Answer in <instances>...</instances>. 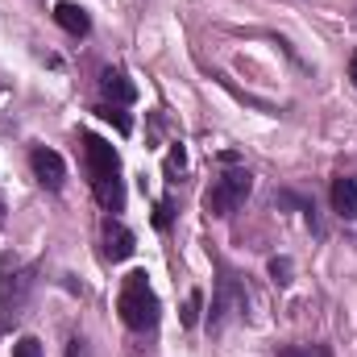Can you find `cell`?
Segmentation results:
<instances>
[{
	"instance_id": "cell-12",
	"label": "cell",
	"mask_w": 357,
	"mask_h": 357,
	"mask_svg": "<svg viewBox=\"0 0 357 357\" xmlns=\"http://www.w3.org/2000/svg\"><path fill=\"white\" fill-rule=\"evenodd\" d=\"M199 303H204V295H199V291H191V295H187V303H183V324H187V328H195V324H199Z\"/></svg>"
},
{
	"instance_id": "cell-14",
	"label": "cell",
	"mask_w": 357,
	"mask_h": 357,
	"mask_svg": "<svg viewBox=\"0 0 357 357\" xmlns=\"http://www.w3.org/2000/svg\"><path fill=\"white\" fill-rule=\"evenodd\" d=\"M13 357H42V341H38V337H21V341L13 345Z\"/></svg>"
},
{
	"instance_id": "cell-5",
	"label": "cell",
	"mask_w": 357,
	"mask_h": 357,
	"mask_svg": "<svg viewBox=\"0 0 357 357\" xmlns=\"http://www.w3.org/2000/svg\"><path fill=\"white\" fill-rule=\"evenodd\" d=\"M245 307H250L245 287H241L233 274H220V282H216V299H212V333H220L233 316H245Z\"/></svg>"
},
{
	"instance_id": "cell-3",
	"label": "cell",
	"mask_w": 357,
	"mask_h": 357,
	"mask_svg": "<svg viewBox=\"0 0 357 357\" xmlns=\"http://www.w3.org/2000/svg\"><path fill=\"white\" fill-rule=\"evenodd\" d=\"M33 282H38V270L33 266H21L13 274L0 278V328L13 333L29 307V295H33Z\"/></svg>"
},
{
	"instance_id": "cell-21",
	"label": "cell",
	"mask_w": 357,
	"mask_h": 357,
	"mask_svg": "<svg viewBox=\"0 0 357 357\" xmlns=\"http://www.w3.org/2000/svg\"><path fill=\"white\" fill-rule=\"evenodd\" d=\"M0 229H4V199H0Z\"/></svg>"
},
{
	"instance_id": "cell-9",
	"label": "cell",
	"mask_w": 357,
	"mask_h": 357,
	"mask_svg": "<svg viewBox=\"0 0 357 357\" xmlns=\"http://www.w3.org/2000/svg\"><path fill=\"white\" fill-rule=\"evenodd\" d=\"M54 21H59V29H67L71 38H88L91 33L88 8H79L75 0H59V4H54Z\"/></svg>"
},
{
	"instance_id": "cell-11",
	"label": "cell",
	"mask_w": 357,
	"mask_h": 357,
	"mask_svg": "<svg viewBox=\"0 0 357 357\" xmlns=\"http://www.w3.org/2000/svg\"><path fill=\"white\" fill-rule=\"evenodd\" d=\"M96 112H100L104 121H112V125H116V133H129V129H133V121H129V112H125L121 104H100Z\"/></svg>"
},
{
	"instance_id": "cell-16",
	"label": "cell",
	"mask_w": 357,
	"mask_h": 357,
	"mask_svg": "<svg viewBox=\"0 0 357 357\" xmlns=\"http://www.w3.org/2000/svg\"><path fill=\"white\" fill-rule=\"evenodd\" d=\"M274 357H316V349H303V345H282Z\"/></svg>"
},
{
	"instance_id": "cell-13",
	"label": "cell",
	"mask_w": 357,
	"mask_h": 357,
	"mask_svg": "<svg viewBox=\"0 0 357 357\" xmlns=\"http://www.w3.org/2000/svg\"><path fill=\"white\" fill-rule=\"evenodd\" d=\"M270 278L278 287H287L291 282V258H270Z\"/></svg>"
},
{
	"instance_id": "cell-1",
	"label": "cell",
	"mask_w": 357,
	"mask_h": 357,
	"mask_svg": "<svg viewBox=\"0 0 357 357\" xmlns=\"http://www.w3.org/2000/svg\"><path fill=\"white\" fill-rule=\"evenodd\" d=\"M79 142H84L91 191H96L100 208L104 212H121L125 208V183H121V154H116V146L96 137V133H79Z\"/></svg>"
},
{
	"instance_id": "cell-10",
	"label": "cell",
	"mask_w": 357,
	"mask_h": 357,
	"mask_svg": "<svg viewBox=\"0 0 357 357\" xmlns=\"http://www.w3.org/2000/svg\"><path fill=\"white\" fill-rule=\"evenodd\" d=\"M333 212L341 216V220H357V178L349 175H341V178H333Z\"/></svg>"
},
{
	"instance_id": "cell-18",
	"label": "cell",
	"mask_w": 357,
	"mask_h": 357,
	"mask_svg": "<svg viewBox=\"0 0 357 357\" xmlns=\"http://www.w3.org/2000/svg\"><path fill=\"white\" fill-rule=\"evenodd\" d=\"M67 357H88V345H84L79 337H71V341H67Z\"/></svg>"
},
{
	"instance_id": "cell-2",
	"label": "cell",
	"mask_w": 357,
	"mask_h": 357,
	"mask_svg": "<svg viewBox=\"0 0 357 357\" xmlns=\"http://www.w3.org/2000/svg\"><path fill=\"white\" fill-rule=\"evenodd\" d=\"M116 312H121L125 328H133V333H150V328L158 324L162 303H158V295H154L146 270L125 274V282H121V299H116Z\"/></svg>"
},
{
	"instance_id": "cell-15",
	"label": "cell",
	"mask_w": 357,
	"mask_h": 357,
	"mask_svg": "<svg viewBox=\"0 0 357 357\" xmlns=\"http://www.w3.org/2000/svg\"><path fill=\"white\" fill-rule=\"evenodd\" d=\"M171 216H175V204H171V199H158V208H154V225H158V229H171Z\"/></svg>"
},
{
	"instance_id": "cell-4",
	"label": "cell",
	"mask_w": 357,
	"mask_h": 357,
	"mask_svg": "<svg viewBox=\"0 0 357 357\" xmlns=\"http://www.w3.org/2000/svg\"><path fill=\"white\" fill-rule=\"evenodd\" d=\"M254 191V175L250 171H225L220 178H212V187L204 191V212L208 216H229L245 204V195Z\"/></svg>"
},
{
	"instance_id": "cell-19",
	"label": "cell",
	"mask_w": 357,
	"mask_h": 357,
	"mask_svg": "<svg viewBox=\"0 0 357 357\" xmlns=\"http://www.w3.org/2000/svg\"><path fill=\"white\" fill-rule=\"evenodd\" d=\"M349 79H354V88H357V54L349 59Z\"/></svg>"
},
{
	"instance_id": "cell-8",
	"label": "cell",
	"mask_w": 357,
	"mask_h": 357,
	"mask_svg": "<svg viewBox=\"0 0 357 357\" xmlns=\"http://www.w3.org/2000/svg\"><path fill=\"white\" fill-rule=\"evenodd\" d=\"M100 91H104V100H108V104H121V108L137 100V88L129 84V75H125V71H112V67H104V71H100Z\"/></svg>"
},
{
	"instance_id": "cell-7",
	"label": "cell",
	"mask_w": 357,
	"mask_h": 357,
	"mask_svg": "<svg viewBox=\"0 0 357 357\" xmlns=\"http://www.w3.org/2000/svg\"><path fill=\"white\" fill-rule=\"evenodd\" d=\"M100 237H104V254L112 258V262H125V258H133V233L116 220V216H108L104 220V229H100Z\"/></svg>"
},
{
	"instance_id": "cell-20",
	"label": "cell",
	"mask_w": 357,
	"mask_h": 357,
	"mask_svg": "<svg viewBox=\"0 0 357 357\" xmlns=\"http://www.w3.org/2000/svg\"><path fill=\"white\" fill-rule=\"evenodd\" d=\"M312 349H316V357H333V349H328V345H312Z\"/></svg>"
},
{
	"instance_id": "cell-17",
	"label": "cell",
	"mask_w": 357,
	"mask_h": 357,
	"mask_svg": "<svg viewBox=\"0 0 357 357\" xmlns=\"http://www.w3.org/2000/svg\"><path fill=\"white\" fill-rule=\"evenodd\" d=\"M183 162H187V154H183V146H175V150H171V158H167V171L175 175V171H183Z\"/></svg>"
},
{
	"instance_id": "cell-6",
	"label": "cell",
	"mask_w": 357,
	"mask_h": 357,
	"mask_svg": "<svg viewBox=\"0 0 357 357\" xmlns=\"http://www.w3.org/2000/svg\"><path fill=\"white\" fill-rule=\"evenodd\" d=\"M29 167H33V175H38V183H42L46 191H63V183H67V162H63L54 150L33 146V150H29Z\"/></svg>"
}]
</instances>
